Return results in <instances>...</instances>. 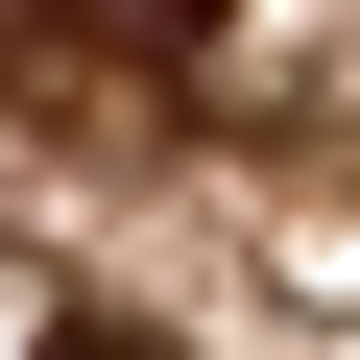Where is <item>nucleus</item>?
Listing matches in <instances>:
<instances>
[{
	"mask_svg": "<svg viewBox=\"0 0 360 360\" xmlns=\"http://www.w3.org/2000/svg\"><path fill=\"white\" fill-rule=\"evenodd\" d=\"M49 360H168V336H120V312H72V336H49Z\"/></svg>",
	"mask_w": 360,
	"mask_h": 360,
	"instance_id": "obj_1",
	"label": "nucleus"
}]
</instances>
